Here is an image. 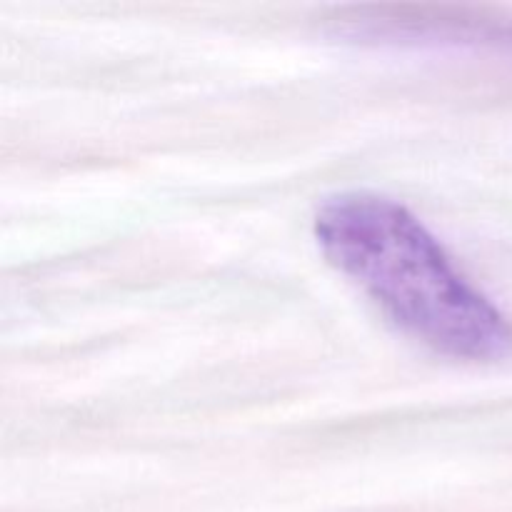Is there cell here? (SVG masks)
<instances>
[{"mask_svg": "<svg viewBox=\"0 0 512 512\" xmlns=\"http://www.w3.org/2000/svg\"><path fill=\"white\" fill-rule=\"evenodd\" d=\"M313 233L325 258L398 328L455 360L512 353L508 315L480 293L435 235L398 200L345 193L323 203Z\"/></svg>", "mask_w": 512, "mask_h": 512, "instance_id": "obj_1", "label": "cell"}]
</instances>
